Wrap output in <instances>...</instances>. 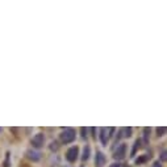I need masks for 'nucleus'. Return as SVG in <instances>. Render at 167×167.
<instances>
[{
	"label": "nucleus",
	"mask_w": 167,
	"mask_h": 167,
	"mask_svg": "<svg viewBox=\"0 0 167 167\" xmlns=\"http://www.w3.org/2000/svg\"><path fill=\"white\" fill-rule=\"evenodd\" d=\"M75 137H77V133H75V130H74L72 128H66L65 130L59 134V138L62 144H71V142H74Z\"/></svg>",
	"instance_id": "1"
},
{
	"label": "nucleus",
	"mask_w": 167,
	"mask_h": 167,
	"mask_svg": "<svg viewBox=\"0 0 167 167\" xmlns=\"http://www.w3.org/2000/svg\"><path fill=\"white\" fill-rule=\"evenodd\" d=\"M78 155H79V147L72 146V147H70L67 150V153H66V159H67V162H70V163H74V162L78 159Z\"/></svg>",
	"instance_id": "2"
},
{
	"label": "nucleus",
	"mask_w": 167,
	"mask_h": 167,
	"mask_svg": "<svg viewBox=\"0 0 167 167\" xmlns=\"http://www.w3.org/2000/svg\"><path fill=\"white\" fill-rule=\"evenodd\" d=\"M30 144L34 149H40V147H42L43 144H45V136H43L42 133H37L36 136L32 138Z\"/></svg>",
	"instance_id": "3"
},
{
	"label": "nucleus",
	"mask_w": 167,
	"mask_h": 167,
	"mask_svg": "<svg viewBox=\"0 0 167 167\" xmlns=\"http://www.w3.org/2000/svg\"><path fill=\"white\" fill-rule=\"evenodd\" d=\"M125 155H126V145L125 144H121L119 147L116 149V151H115V158L116 159H124Z\"/></svg>",
	"instance_id": "4"
},
{
	"label": "nucleus",
	"mask_w": 167,
	"mask_h": 167,
	"mask_svg": "<svg viewBox=\"0 0 167 167\" xmlns=\"http://www.w3.org/2000/svg\"><path fill=\"white\" fill-rule=\"evenodd\" d=\"M26 157H28L30 161H33V162H38L41 159V153H38V151H36V150H28L26 151Z\"/></svg>",
	"instance_id": "5"
},
{
	"label": "nucleus",
	"mask_w": 167,
	"mask_h": 167,
	"mask_svg": "<svg viewBox=\"0 0 167 167\" xmlns=\"http://www.w3.org/2000/svg\"><path fill=\"white\" fill-rule=\"evenodd\" d=\"M105 163V155L101 151H96V158H95V164L96 167H103Z\"/></svg>",
	"instance_id": "6"
},
{
	"label": "nucleus",
	"mask_w": 167,
	"mask_h": 167,
	"mask_svg": "<svg viewBox=\"0 0 167 167\" xmlns=\"http://www.w3.org/2000/svg\"><path fill=\"white\" fill-rule=\"evenodd\" d=\"M99 137H100V141H101V144L104 145V146H107L109 137H108V134H107V129H105V128H100V134H99Z\"/></svg>",
	"instance_id": "7"
},
{
	"label": "nucleus",
	"mask_w": 167,
	"mask_h": 167,
	"mask_svg": "<svg viewBox=\"0 0 167 167\" xmlns=\"http://www.w3.org/2000/svg\"><path fill=\"white\" fill-rule=\"evenodd\" d=\"M149 159H150V155H147V154L141 155L138 159H136V164H142V163H145L146 161H149Z\"/></svg>",
	"instance_id": "8"
},
{
	"label": "nucleus",
	"mask_w": 167,
	"mask_h": 167,
	"mask_svg": "<svg viewBox=\"0 0 167 167\" xmlns=\"http://www.w3.org/2000/svg\"><path fill=\"white\" fill-rule=\"evenodd\" d=\"M90 153H91L90 146H84V150H83V155H82V159H83V161H87V159L90 158Z\"/></svg>",
	"instance_id": "9"
},
{
	"label": "nucleus",
	"mask_w": 167,
	"mask_h": 167,
	"mask_svg": "<svg viewBox=\"0 0 167 167\" xmlns=\"http://www.w3.org/2000/svg\"><path fill=\"white\" fill-rule=\"evenodd\" d=\"M139 147H141V139H137L136 142H134V146H133V150H132V157H134V154H136V151L138 150Z\"/></svg>",
	"instance_id": "10"
},
{
	"label": "nucleus",
	"mask_w": 167,
	"mask_h": 167,
	"mask_svg": "<svg viewBox=\"0 0 167 167\" xmlns=\"http://www.w3.org/2000/svg\"><path fill=\"white\" fill-rule=\"evenodd\" d=\"M9 158H11V153H9V151H7V154H6V161H4V167H9V166H11Z\"/></svg>",
	"instance_id": "11"
},
{
	"label": "nucleus",
	"mask_w": 167,
	"mask_h": 167,
	"mask_svg": "<svg viewBox=\"0 0 167 167\" xmlns=\"http://www.w3.org/2000/svg\"><path fill=\"white\" fill-rule=\"evenodd\" d=\"M157 133H158V137H162V136H164V133H166V128H164V126L157 128Z\"/></svg>",
	"instance_id": "12"
},
{
	"label": "nucleus",
	"mask_w": 167,
	"mask_h": 167,
	"mask_svg": "<svg viewBox=\"0 0 167 167\" xmlns=\"http://www.w3.org/2000/svg\"><path fill=\"white\" fill-rule=\"evenodd\" d=\"M144 136H145V142L149 141V136H150V128H145L144 129Z\"/></svg>",
	"instance_id": "13"
},
{
	"label": "nucleus",
	"mask_w": 167,
	"mask_h": 167,
	"mask_svg": "<svg viewBox=\"0 0 167 167\" xmlns=\"http://www.w3.org/2000/svg\"><path fill=\"white\" fill-rule=\"evenodd\" d=\"M124 137H130L132 136V128H124Z\"/></svg>",
	"instance_id": "14"
},
{
	"label": "nucleus",
	"mask_w": 167,
	"mask_h": 167,
	"mask_svg": "<svg viewBox=\"0 0 167 167\" xmlns=\"http://www.w3.org/2000/svg\"><path fill=\"white\" fill-rule=\"evenodd\" d=\"M57 149H58L57 142H51V144H50V150H57Z\"/></svg>",
	"instance_id": "15"
},
{
	"label": "nucleus",
	"mask_w": 167,
	"mask_h": 167,
	"mask_svg": "<svg viewBox=\"0 0 167 167\" xmlns=\"http://www.w3.org/2000/svg\"><path fill=\"white\" fill-rule=\"evenodd\" d=\"M153 167H162V163H161L159 161H155V162L153 163Z\"/></svg>",
	"instance_id": "16"
},
{
	"label": "nucleus",
	"mask_w": 167,
	"mask_h": 167,
	"mask_svg": "<svg viewBox=\"0 0 167 167\" xmlns=\"http://www.w3.org/2000/svg\"><path fill=\"white\" fill-rule=\"evenodd\" d=\"M161 159H162V161H166V150L162 151V154H161Z\"/></svg>",
	"instance_id": "17"
},
{
	"label": "nucleus",
	"mask_w": 167,
	"mask_h": 167,
	"mask_svg": "<svg viewBox=\"0 0 167 167\" xmlns=\"http://www.w3.org/2000/svg\"><path fill=\"white\" fill-rule=\"evenodd\" d=\"M80 130H82V133H83V137H87V129H86V128H82V129H80Z\"/></svg>",
	"instance_id": "18"
},
{
	"label": "nucleus",
	"mask_w": 167,
	"mask_h": 167,
	"mask_svg": "<svg viewBox=\"0 0 167 167\" xmlns=\"http://www.w3.org/2000/svg\"><path fill=\"white\" fill-rule=\"evenodd\" d=\"M109 167H121V166H120L119 163H112V164H110Z\"/></svg>",
	"instance_id": "19"
}]
</instances>
